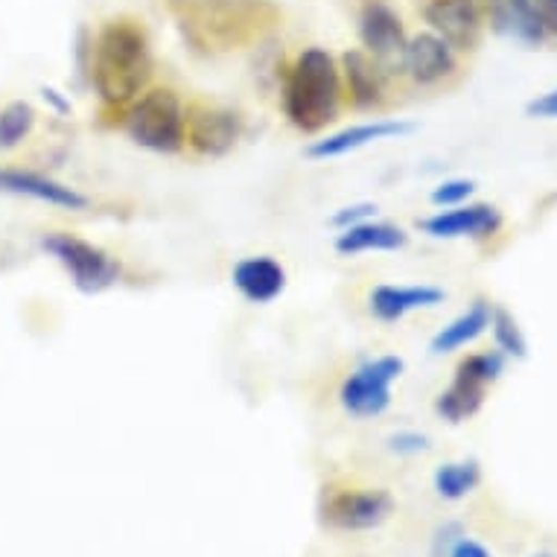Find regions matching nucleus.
<instances>
[{
	"label": "nucleus",
	"instance_id": "obj_5",
	"mask_svg": "<svg viewBox=\"0 0 557 557\" xmlns=\"http://www.w3.org/2000/svg\"><path fill=\"white\" fill-rule=\"evenodd\" d=\"M123 128L137 147L158 156H178L187 144V102L166 85L147 88L123 111Z\"/></svg>",
	"mask_w": 557,
	"mask_h": 557
},
{
	"label": "nucleus",
	"instance_id": "obj_32",
	"mask_svg": "<svg viewBox=\"0 0 557 557\" xmlns=\"http://www.w3.org/2000/svg\"><path fill=\"white\" fill-rule=\"evenodd\" d=\"M475 7H479V10L484 12V15H494V10H496V3H499V0H473Z\"/></svg>",
	"mask_w": 557,
	"mask_h": 557
},
{
	"label": "nucleus",
	"instance_id": "obj_20",
	"mask_svg": "<svg viewBox=\"0 0 557 557\" xmlns=\"http://www.w3.org/2000/svg\"><path fill=\"white\" fill-rule=\"evenodd\" d=\"M491 312H494V304L487 301H473L461 315L449 321L447 327H441L430 342L432 354H453V350H461V347L473 345L475 338L482 336L484 330L491 327Z\"/></svg>",
	"mask_w": 557,
	"mask_h": 557
},
{
	"label": "nucleus",
	"instance_id": "obj_31",
	"mask_svg": "<svg viewBox=\"0 0 557 557\" xmlns=\"http://www.w3.org/2000/svg\"><path fill=\"white\" fill-rule=\"evenodd\" d=\"M307 557H368L362 548H350V546H342V548H321V552H312Z\"/></svg>",
	"mask_w": 557,
	"mask_h": 557
},
{
	"label": "nucleus",
	"instance_id": "obj_11",
	"mask_svg": "<svg viewBox=\"0 0 557 557\" xmlns=\"http://www.w3.org/2000/svg\"><path fill=\"white\" fill-rule=\"evenodd\" d=\"M426 21L453 50H475L482 38L484 12L473 0H426Z\"/></svg>",
	"mask_w": 557,
	"mask_h": 557
},
{
	"label": "nucleus",
	"instance_id": "obj_4",
	"mask_svg": "<svg viewBox=\"0 0 557 557\" xmlns=\"http://www.w3.org/2000/svg\"><path fill=\"white\" fill-rule=\"evenodd\" d=\"M342 97H345V88H342V67L336 59L321 47L301 50L286 71V120L304 135H315L338 117Z\"/></svg>",
	"mask_w": 557,
	"mask_h": 557
},
{
	"label": "nucleus",
	"instance_id": "obj_17",
	"mask_svg": "<svg viewBox=\"0 0 557 557\" xmlns=\"http://www.w3.org/2000/svg\"><path fill=\"white\" fill-rule=\"evenodd\" d=\"M342 88L357 109H374L385 97L383 64L366 50H350L342 55Z\"/></svg>",
	"mask_w": 557,
	"mask_h": 557
},
{
	"label": "nucleus",
	"instance_id": "obj_12",
	"mask_svg": "<svg viewBox=\"0 0 557 557\" xmlns=\"http://www.w3.org/2000/svg\"><path fill=\"white\" fill-rule=\"evenodd\" d=\"M0 193L10 196H24V199H36L41 205H53L64 211H85L91 201L74 187L47 178L33 170H18V166H0Z\"/></svg>",
	"mask_w": 557,
	"mask_h": 557
},
{
	"label": "nucleus",
	"instance_id": "obj_10",
	"mask_svg": "<svg viewBox=\"0 0 557 557\" xmlns=\"http://www.w3.org/2000/svg\"><path fill=\"white\" fill-rule=\"evenodd\" d=\"M421 228L430 237L438 239H491L503 228V213L494 205H458V208H444L421 222Z\"/></svg>",
	"mask_w": 557,
	"mask_h": 557
},
{
	"label": "nucleus",
	"instance_id": "obj_14",
	"mask_svg": "<svg viewBox=\"0 0 557 557\" xmlns=\"http://www.w3.org/2000/svg\"><path fill=\"white\" fill-rule=\"evenodd\" d=\"M411 132H414V126L406 120H371V123H357V126L342 128L336 135L321 137L307 149V156L315 158V161H327V158L347 156V152H357V149H366L371 144H380V140L411 135Z\"/></svg>",
	"mask_w": 557,
	"mask_h": 557
},
{
	"label": "nucleus",
	"instance_id": "obj_30",
	"mask_svg": "<svg viewBox=\"0 0 557 557\" xmlns=\"http://www.w3.org/2000/svg\"><path fill=\"white\" fill-rule=\"evenodd\" d=\"M531 7L537 12L543 33L557 38V0H531Z\"/></svg>",
	"mask_w": 557,
	"mask_h": 557
},
{
	"label": "nucleus",
	"instance_id": "obj_29",
	"mask_svg": "<svg viewBox=\"0 0 557 557\" xmlns=\"http://www.w3.org/2000/svg\"><path fill=\"white\" fill-rule=\"evenodd\" d=\"M529 111V117H540V120H557V88L555 91L540 94L537 100H531L525 106Z\"/></svg>",
	"mask_w": 557,
	"mask_h": 557
},
{
	"label": "nucleus",
	"instance_id": "obj_16",
	"mask_svg": "<svg viewBox=\"0 0 557 557\" xmlns=\"http://www.w3.org/2000/svg\"><path fill=\"white\" fill-rule=\"evenodd\" d=\"M447 295L438 286L430 284H380L371 289L368 295V310L376 321L383 324H394V321L406 319L409 312L414 310H430V307H438Z\"/></svg>",
	"mask_w": 557,
	"mask_h": 557
},
{
	"label": "nucleus",
	"instance_id": "obj_21",
	"mask_svg": "<svg viewBox=\"0 0 557 557\" xmlns=\"http://www.w3.org/2000/svg\"><path fill=\"white\" fill-rule=\"evenodd\" d=\"M484 397H487V385L479 383V380H470L465 374H456L449 388H444L435 397V414H438L441 421L458 426V423L470 421V418H475L482 411Z\"/></svg>",
	"mask_w": 557,
	"mask_h": 557
},
{
	"label": "nucleus",
	"instance_id": "obj_26",
	"mask_svg": "<svg viewBox=\"0 0 557 557\" xmlns=\"http://www.w3.org/2000/svg\"><path fill=\"white\" fill-rule=\"evenodd\" d=\"M505 371V357L499 350H482V354H467L456 366V374L479 380L484 385H494Z\"/></svg>",
	"mask_w": 557,
	"mask_h": 557
},
{
	"label": "nucleus",
	"instance_id": "obj_24",
	"mask_svg": "<svg viewBox=\"0 0 557 557\" xmlns=\"http://www.w3.org/2000/svg\"><path fill=\"white\" fill-rule=\"evenodd\" d=\"M487 330L494 333L496 350H499L505 359L529 357V342H525V333H522L520 321L513 319L505 307H494V312H491V327Z\"/></svg>",
	"mask_w": 557,
	"mask_h": 557
},
{
	"label": "nucleus",
	"instance_id": "obj_18",
	"mask_svg": "<svg viewBox=\"0 0 557 557\" xmlns=\"http://www.w3.org/2000/svg\"><path fill=\"white\" fill-rule=\"evenodd\" d=\"M484 473L475 458H447L432 467L430 491L441 505H465L482 487Z\"/></svg>",
	"mask_w": 557,
	"mask_h": 557
},
{
	"label": "nucleus",
	"instance_id": "obj_8",
	"mask_svg": "<svg viewBox=\"0 0 557 557\" xmlns=\"http://www.w3.org/2000/svg\"><path fill=\"white\" fill-rule=\"evenodd\" d=\"M243 137V117L234 109L213 102H187V144L193 156L222 158Z\"/></svg>",
	"mask_w": 557,
	"mask_h": 557
},
{
	"label": "nucleus",
	"instance_id": "obj_6",
	"mask_svg": "<svg viewBox=\"0 0 557 557\" xmlns=\"http://www.w3.org/2000/svg\"><path fill=\"white\" fill-rule=\"evenodd\" d=\"M41 248L71 274L76 289L88 295L106 293L123 277V263L117 257L88 239L76 237L71 231H47L41 237Z\"/></svg>",
	"mask_w": 557,
	"mask_h": 557
},
{
	"label": "nucleus",
	"instance_id": "obj_22",
	"mask_svg": "<svg viewBox=\"0 0 557 557\" xmlns=\"http://www.w3.org/2000/svg\"><path fill=\"white\" fill-rule=\"evenodd\" d=\"M494 21L496 27L511 33L513 38H520L525 45H540L546 38L531 0H499L494 10Z\"/></svg>",
	"mask_w": 557,
	"mask_h": 557
},
{
	"label": "nucleus",
	"instance_id": "obj_33",
	"mask_svg": "<svg viewBox=\"0 0 557 557\" xmlns=\"http://www.w3.org/2000/svg\"><path fill=\"white\" fill-rule=\"evenodd\" d=\"M529 557H557L555 548H537V552H531Z\"/></svg>",
	"mask_w": 557,
	"mask_h": 557
},
{
	"label": "nucleus",
	"instance_id": "obj_15",
	"mask_svg": "<svg viewBox=\"0 0 557 557\" xmlns=\"http://www.w3.org/2000/svg\"><path fill=\"white\" fill-rule=\"evenodd\" d=\"M231 284L248 304L265 307L277 301L286 289V269L281 260L269 255L243 257L231 269Z\"/></svg>",
	"mask_w": 557,
	"mask_h": 557
},
{
	"label": "nucleus",
	"instance_id": "obj_23",
	"mask_svg": "<svg viewBox=\"0 0 557 557\" xmlns=\"http://www.w3.org/2000/svg\"><path fill=\"white\" fill-rule=\"evenodd\" d=\"M38 111L24 100L0 106V152H15L36 132Z\"/></svg>",
	"mask_w": 557,
	"mask_h": 557
},
{
	"label": "nucleus",
	"instance_id": "obj_9",
	"mask_svg": "<svg viewBox=\"0 0 557 557\" xmlns=\"http://www.w3.org/2000/svg\"><path fill=\"white\" fill-rule=\"evenodd\" d=\"M400 67L414 85L432 88V85L447 83L449 76L456 74L458 59L456 50L430 29V33H418V36L406 38Z\"/></svg>",
	"mask_w": 557,
	"mask_h": 557
},
{
	"label": "nucleus",
	"instance_id": "obj_3",
	"mask_svg": "<svg viewBox=\"0 0 557 557\" xmlns=\"http://www.w3.org/2000/svg\"><path fill=\"white\" fill-rule=\"evenodd\" d=\"M184 38L201 53L243 50L274 27L269 0H170Z\"/></svg>",
	"mask_w": 557,
	"mask_h": 557
},
{
	"label": "nucleus",
	"instance_id": "obj_19",
	"mask_svg": "<svg viewBox=\"0 0 557 557\" xmlns=\"http://www.w3.org/2000/svg\"><path fill=\"white\" fill-rule=\"evenodd\" d=\"M409 243V234L400 228V225H392V222H359V225H350V228L338 231L336 248L338 255L354 257V255H368V251H397V248H406Z\"/></svg>",
	"mask_w": 557,
	"mask_h": 557
},
{
	"label": "nucleus",
	"instance_id": "obj_13",
	"mask_svg": "<svg viewBox=\"0 0 557 557\" xmlns=\"http://www.w3.org/2000/svg\"><path fill=\"white\" fill-rule=\"evenodd\" d=\"M359 38L366 45V53L374 55L376 62H397L400 64L403 47H406V29H403L400 15L383 3L371 0L359 15Z\"/></svg>",
	"mask_w": 557,
	"mask_h": 557
},
{
	"label": "nucleus",
	"instance_id": "obj_27",
	"mask_svg": "<svg viewBox=\"0 0 557 557\" xmlns=\"http://www.w3.org/2000/svg\"><path fill=\"white\" fill-rule=\"evenodd\" d=\"M475 193V182L470 178H449V182L438 184L432 190V205L438 208H458V205H467V199Z\"/></svg>",
	"mask_w": 557,
	"mask_h": 557
},
{
	"label": "nucleus",
	"instance_id": "obj_28",
	"mask_svg": "<svg viewBox=\"0 0 557 557\" xmlns=\"http://www.w3.org/2000/svg\"><path fill=\"white\" fill-rule=\"evenodd\" d=\"M374 216H376V205H371V201H359V205H347V208L333 213L330 225L338 231H345L350 228V225H359V222L374 220Z\"/></svg>",
	"mask_w": 557,
	"mask_h": 557
},
{
	"label": "nucleus",
	"instance_id": "obj_1",
	"mask_svg": "<svg viewBox=\"0 0 557 557\" xmlns=\"http://www.w3.org/2000/svg\"><path fill=\"white\" fill-rule=\"evenodd\" d=\"M403 499L392 482L366 470H330L315 491V522L338 546L362 548L400 522Z\"/></svg>",
	"mask_w": 557,
	"mask_h": 557
},
{
	"label": "nucleus",
	"instance_id": "obj_7",
	"mask_svg": "<svg viewBox=\"0 0 557 557\" xmlns=\"http://www.w3.org/2000/svg\"><path fill=\"white\" fill-rule=\"evenodd\" d=\"M403 371H406V362L394 354L366 359L345 376V383L338 388V406L354 421L383 418L385 411L392 409V385L400 380Z\"/></svg>",
	"mask_w": 557,
	"mask_h": 557
},
{
	"label": "nucleus",
	"instance_id": "obj_2",
	"mask_svg": "<svg viewBox=\"0 0 557 557\" xmlns=\"http://www.w3.org/2000/svg\"><path fill=\"white\" fill-rule=\"evenodd\" d=\"M152 76V50L144 24L135 18H114L100 29L91 53V83L100 102L123 111L147 91Z\"/></svg>",
	"mask_w": 557,
	"mask_h": 557
},
{
	"label": "nucleus",
	"instance_id": "obj_25",
	"mask_svg": "<svg viewBox=\"0 0 557 557\" xmlns=\"http://www.w3.org/2000/svg\"><path fill=\"white\" fill-rule=\"evenodd\" d=\"M383 453L392 461H418L432 453V438L421 430H394L383 438Z\"/></svg>",
	"mask_w": 557,
	"mask_h": 557
}]
</instances>
